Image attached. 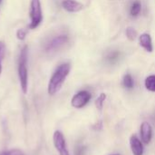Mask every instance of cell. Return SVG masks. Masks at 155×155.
Returning <instances> with one entry per match:
<instances>
[{"label": "cell", "mask_w": 155, "mask_h": 155, "mask_svg": "<svg viewBox=\"0 0 155 155\" xmlns=\"http://www.w3.org/2000/svg\"><path fill=\"white\" fill-rule=\"evenodd\" d=\"M70 70H71V65L68 63L62 64L56 68V70L51 76L48 83L47 91L50 95H54L56 93L60 91L66 77L70 73Z\"/></svg>", "instance_id": "6da1fadb"}, {"label": "cell", "mask_w": 155, "mask_h": 155, "mask_svg": "<svg viewBox=\"0 0 155 155\" xmlns=\"http://www.w3.org/2000/svg\"><path fill=\"white\" fill-rule=\"evenodd\" d=\"M27 58H28V48L25 45L19 55L18 61V77L20 86L23 93L25 94L28 90V73H27Z\"/></svg>", "instance_id": "7a4b0ae2"}, {"label": "cell", "mask_w": 155, "mask_h": 155, "mask_svg": "<svg viewBox=\"0 0 155 155\" xmlns=\"http://www.w3.org/2000/svg\"><path fill=\"white\" fill-rule=\"evenodd\" d=\"M30 18H31V22L29 25V28L35 29L36 27H38L43 20V13H42L40 0H31Z\"/></svg>", "instance_id": "3957f363"}, {"label": "cell", "mask_w": 155, "mask_h": 155, "mask_svg": "<svg viewBox=\"0 0 155 155\" xmlns=\"http://www.w3.org/2000/svg\"><path fill=\"white\" fill-rule=\"evenodd\" d=\"M69 41V37L67 35H58L53 38H51L45 45V51L48 54L54 53L60 50L64 45H65Z\"/></svg>", "instance_id": "277c9868"}, {"label": "cell", "mask_w": 155, "mask_h": 155, "mask_svg": "<svg viewBox=\"0 0 155 155\" xmlns=\"http://www.w3.org/2000/svg\"><path fill=\"white\" fill-rule=\"evenodd\" d=\"M53 141H54V145L59 155H70L66 146L64 136L62 132L55 131L53 135Z\"/></svg>", "instance_id": "5b68a950"}, {"label": "cell", "mask_w": 155, "mask_h": 155, "mask_svg": "<svg viewBox=\"0 0 155 155\" xmlns=\"http://www.w3.org/2000/svg\"><path fill=\"white\" fill-rule=\"evenodd\" d=\"M91 100V94L87 91H80L74 94L71 100V104L73 107L81 109L84 107Z\"/></svg>", "instance_id": "8992f818"}, {"label": "cell", "mask_w": 155, "mask_h": 155, "mask_svg": "<svg viewBox=\"0 0 155 155\" xmlns=\"http://www.w3.org/2000/svg\"><path fill=\"white\" fill-rule=\"evenodd\" d=\"M62 6L64 10L70 13H76L84 8V5L75 0H64L62 2Z\"/></svg>", "instance_id": "52a82bcc"}, {"label": "cell", "mask_w": 155, "mask_h": 155, "mask_svg": "<svg viewBox=\"0 0 155 155\" xmlns=\"http://www.w3.org/2000/svg\"><path fill=\"white\" fill-rule=\"evenodd\" d=\"M130 146L134 155L143 154V145L136 135H132L130 138Z\"/></svg>", "instance_id": "ba28073f"}, {"label": "cell", "mask_w": 155, "mask_h": 155, "mask_svg": "<svg viewBox=\"0 0 155 155\" xmlns=\"http://www.w3.org/2000/svg\"><path fill=\"white\" fill-rule=\"evenodd\" d=\"M141 136L142 140L144 143H150L153 137V129L149 123L143 122L141 125Z\"/></svg>", "instance_id": "9c48e42d"}, {"label": "cell", "mask_w": 155, "mask_h": 155, "mask_svg": "<svg viewBox=\"0 0 155 155\" xmlns=\"http://www.w3.org/2000/svg\"><path fill=\"white\" fill-rule=\"evenodd\" d=\"M140 45L149 53L153 52V43H152V38L149 34H143L139 37Z\"/></svg>", "instance_id": "30bf717a"}, {"label": "cell", "mask_w": 155, "mask_h": 155, "mask_svg": "<svg viewBox=\"0 0 155 155\" xmlns=\"http://www.w3.org/2000/svg\"><path fill=\"white\" fill-rule=\"evenodd\" d=\"M142 10V4L139 1H134L130 8V14L132 16H137Z\"/></svg>", "instance_id": "8fae6325"}, {"label": "cell", "mask_w": 155, "mask_h": 155, "mask_svg": "<svg viewBox=\"0 0 155 155\" xmlns=\"http://www.w3.org/2000/svg\"><path fill=\"white\" fill-rule=\"evenodd\" d=\"M123 84L127 89H133L134 86V81L133 79V76L130 74H127L124 76L123 79Z\"/></svg>", "instance_id": "7c38bea8"}, {"label": "cell", "mask_w": 155, "mask_h": 155, "mask_svg": "<svg viewBox=\"0 0 155 155\" xmlns=\"http://www.w3.org/2000/svg\"><path fill=\"white\" fill-rule=\"evenodd\" d=\"M145 87L151 92H155V74L150 75L145 80Z\"/></svg>", "instance_id": "4fadbf2b"}, {"label": "cell", "mask_w": 155, "mask_h": 155, "mask_svg": "<svg viewBox=\"0 0 155 155\" xmlns=\"http://www.w3.org/2000/svg\"><path fill=\"white\" fill-rule=\"evenodd\" d=\"M106 99V94H101L98 98L95 100V106L96 108L99 110V111H102L103 110V107H104V103Z\"/></svg>", "instance_id": "5bb4252c"}, {"label": "cell", "mask_w": 155, "mask_h": 155, "mask_svg": "<svg viewBox=\"0 0 155 155\" xmlns=\"http://www.w3.org/2000/svg\"><path fill=\"white\" fill-rule=\"evenodd\" d=\"M126 35H127V37H128V39L130 41H134L137 37V32L133 27H128L126 29Z\"/></svg>", "instance_id": "9a60e30c"}, {"label": "cell", "mask_w": 155, "mask_h": 155, "mask_svg": "<svg viewBox=\"0 0 155 155\" xmlns=\"http://www.w3.org/2000/svg\"><path fill=\"white\" fill-rule=\"evenodd\" d=\"M119 56H120V54H119V52H117V51H114V52H112V53H110L108 55H107V57H106V59H107V61H109L110 63H115L118 59H119Z\"/></svg>", "instance_id": "2e32d148"}, {"label": "cell", "mask_w": 155, "mask_h": 155, "mask_svg": "<svg viewBox=\"0 0 155 155\" xmlns=\"http://www.w3.org/2000/svg\"><path fill=\"white\" fill-rule=\"evenodd\" d=\"M5 45L2 41H0V76L2 74V61L5 57Z\"/></svg>", "instance_id": "e0dca14e"}, {"label": "cell", "mask_w": 155, "mask_h": 155, "mask_svg": "<svg viewBox=\"0 0 155 155\" xmlns=\"http://www.w3.org/2000/svg\"><path fill=\"white\" fill-rule=\"evenodd\" d=\"M0 155H25L24 153L18 149H13V150H9V151H4L1 152Z\"/></svg>", "instance_id": "ac0fdd59"}, {"label": "cell", "mask_w": 155, "mask_h": 155, "mask_svg": "<svg viewBox=\"0 0 155 155\" xmlns=\"http://www.w3.org/2000/svg\"><path fill=\"white\" fill-rule=\"evenodd\" d=\"M85 151H86L85 146H84V145H82V144H78V145H76V147H75L74 155H85Z\"/></svg>", "instance_id": "d6986e66"}, {"label": "cell", "mask_w": 155, "mask_h": 155, "mask_svg": "<svg viewBox=\"0 0 155 155\" xmlns=\"http://www.w3.org/2000/svg\"><path fill=\"white\" fill-rule=\"evenodd\" d=\"M25 36H26V31L25 29H18L17 32H16V37L18 40H25Z\"/></svg>", "instance_id": "ffe728a7"}, {"label": "cell", "mask_w": 155, "mask_h": 155, "mask_svg": "<svg viewBox=\"0 0 155 155\" xmlns=\"http://www.w3.org/2000/svg\"><path fill=\"white\" fill-rule=\"evenodd\" d=\"M102 127H103V124H102V122L100 121V122H98L97 124H95V125L93 126V129H94V130H101Z\"/></svg>", "instance_id": "44dd1931"}, {"label": "cell", "mask_w": 155, "mask_h": 155, "mask_svg": "<svg viewBox=\"0 0 155 155\" xmlns=\"http://www.w3.org/2000/svg\"><path fill=\"white\" fill-rule=\"evenodd\" d=\"M112 155H120V154H112Z\"/></svg>", "instance_id": "7402d4cb"}, {"label": "cell", "mask_w": 155, "mask_h": 155, "mask_svg": "<svg viewBox=\"0 0 155 155\" xmlns=\"http://www.w3.org/2000/svg\"><path fill=\"white\" fill-rule=\"evenodd\" d=\"M1 2H2V0H0V3H1Z\"/></svg>", "instance_id": "603a6c76"}]
</instances>
